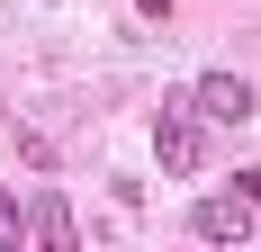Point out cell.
<instances>
[{"label": "cell", "instance_id": "obj_6", "mask_svg": "<svg viewBox=\"0 0 261 252\" xmlns=\"http://www.w3.org/2000/svg\"><path fill=\"white\" fill-rule=\"evenodd\" d=\"M135 18H153V27H171V0H135Z\"/></svg>", "mask_w": 261, "mask_h": 252}, {"label": "cell", "instance_id": "obj_7", "mask_svg": "<svg viewBox=\"0 0 261 252\" xmlns=\"http://www.w3.org/2000/svg\"><path fill=\"white\" fill-rule=\"evenodd\" d=\"M234 189H243V198L261 207V162H252V171H234Z\"/></svg>", "mask_w": 261, "mask_h": 252}, {"label": "cell", "instance_id": "obj_2", "mask_svg": "<svg viewBox=\"0 0 261 252\" xmlns=\"http://www.w3.org/2000/svg\"><path fill=\"white\" fill-rule=\"evenodd\" d=\"M189 108H198L207 126H243L261 99H252V81H243V72H198V81H189Z\"/></svg>", "mask_w": 261, "mask_h": 252}, {"label": "cell", "instance_id": "obj_4", "mask_svg": "<svg viewBox=\"0 0 261 252\" xmlns=\"http://www.w3.org/2000/svg\"><path fill=\"white\" fill-rule=\"evenodd\" d=\"M27 243H45V252H72V243H81V234H72V207L54 198V189L27 207Z\"/></svg>", "mask_w": 261, "mask_h": 252}, {"label": "cell", "instance_id": "obj_5", "mask_svg": "<svg viewBox=\"0 0 261 252\" xmlns=\"http://www.w3.org/2000/svg\"><path fill=\"white\" fill-rule=\"evenodd\" d=\"M0 243H9V252H27V207L9 198V189H0Z\"/></svg>", "mask_w": 261, "mask_h": 252}, {"label": "cell", "instance_id": "obj_3", "mask_svg": "<svg viewBox=\"0 0 261 252\" xmlns=\"http://www.w3.org/2000/svg\"><path fill=\"white\" fill-rule=\"evenodd\" d=\"M252 216H261V207L243 198V189H216V198L189 207V234H198V243H243V234H252Z\"/></svg>", "mask_w": 261, "mask_h": 252}, {"label": "cell", "instance_id": "obj_1", "mask_svg": "<svg viewBox=\"0 0 261 252\" xmlns=\"http://www.w3.org/2000/svg\"><path fill=\"white\" fill-rule=\"evenodd\" d=\"M153 162H162V171H171V180H189V171H198V162H207V117H198V108H162V117H153Z\"/></svg>", "mask_w": 261, "mask_h": 252}]
</instances>
